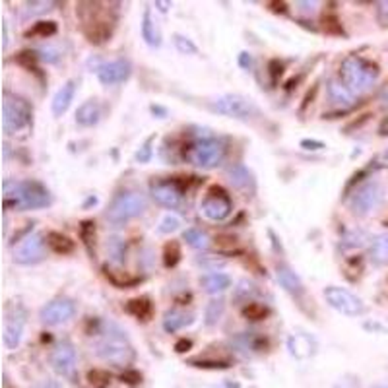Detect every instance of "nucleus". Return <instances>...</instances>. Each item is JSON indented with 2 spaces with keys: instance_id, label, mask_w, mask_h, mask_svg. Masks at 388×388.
Wrapping results in <instances>:
<instances>
[{
  "instance_id": "42",
  "label": "nucleus",
  "mask_w": 388,
  "mask_h": 388,
  "mask_svg": "<svg viewBox=\"0 0 388 388\" xmlns=\"http://www.w3.org/2000/svg\"><path fill=\"white\" fill-rule=\"evenodd\" d=\"M301 148L303 150H311V152H319V150H324L327 144L324 142H320V140H301Z\"/></svg>"
},
{
  "instance_id": "24",
  "label": "nucleus",
  "mask_w": 388,
  "mask_h": 388,
  "mask_svg": "<svg viewBox=\"0 0 388 388\" xmlns=\"http://www.w3.org/2000/svg\"><path fill=\"white\" fill-rule=\"evenodd\" d=\"M328 95L332 99V103L340 107H351L355 103V93L350 92L342 82H338V80H332V82H328Z\"/></svg>"
},
{
  "instance_id": "35",
  "label": "nucleus",
  "mask_w": 388,
  "mask_h": 388,
  "mask_svg": "<svg viewBox=\"0 0 388 388\" xmlns=\"http://www.w3.org/2000/svg\"><path fill=\"white\" fill-rule=\"evenodd\" d=\"M173 45H175V49L181 54H189V57L198 54V47L192 43V39L184 37L181 33H175V35H173Z\"/></svg>"
},
{
  "instance_id": "2",
  "label": "nucleus",
  "mask_w": 388,
  "mask_h": 388,
  "mask_svg": "<svg viewBox=\"0 0 388 388\" xmlns=\"http://www.w3.org/2000/svg\"><path fill=\"white\" fill-rule=\"evenodd\" d=\"M51 204V192L37 181H4L6 210H37Z\"/></svg>"
},
{
  "instance_id": "12",
  "label": "nucleus",
  "mask_w": 388,
  "mask_h": 388,
  "mask_svg": "<svg viewBox=\"0 0 388 388\" xmlns=\"http://www.w3.org/2000/svg\"><path fill=\"white\" fill-rule=\"evenodd\" d=\"M76 314V303L70 297H57L41 309L39 319L47 327H59L69 322Z\"/></svg>"
},
{
  "instance_id": "39",
  "label": "nucleus",
  "mask_w": 388,
  "mask_h": 388,
  "mask_svg": "<svg viewBox=\"0 0 388 388\" xmlns=\"http://www.w3.org/2000/svg\"><path fill=\"white\" fill-rule=\"evenodd\" d=\"M88 379H90V384L95 388H105L109 387V382H111V377H109L105 371H99V369L90 371V373H88Z\"/></svg>"
},
{
  "instance_id": "46",
  "label": "nucleus",
  "mask_w": 388,
  "mask_h": 388,
  "mask_svg": "<svg viewBox=\"0 0 388 388\" xmlns=\"http://www.w3.org/2000/svg\"><path fill=\"white\" fill-rule=\"evenodd\" d=\"M239 64H241L243 69H249V66L252 64L251 53H241V54H239Z\"/></svg>"
},
{
  "instance_id": "14",
  "label": "nucleus",
  "mask_w": 388,
  "mask_h": 388,
  "mask_svg": "<svg viewBox=\"0 0 388 388\" xmlns=\"http://www.w3.org/2000/svg\"><path fill=\"white\" fill-rule=\"evenodd\" d=\"M51 365L57 373L69 379V381H76V351L72 348L70 342H61L54 346L53 353H51Z\"/></svg>"
},
{
  "instance_id": "36",
  "label": "nucleus",
  "mask_w": 388,
  "mask_h": 388,
  "mask_svg": "<svg viewBox=\"0 0 388 388\" xmlns=\"http://www.w3.org/2000/svg\"><path fill=\"white\" fill-rule=\"evenodd\" d=\"M181 228V220L177 218L175 213H165L163 218H161L160 225H158V233L161 235H169V233H173L177 229Z\"/></svg>"
},
{
  "instance_id": "19",
  "label": "nucleus",
  "mask_w": 388,
  "mask_h": 388,
  "mask_svg": "<svg viewBox=\"0 0 388 388\" xmlns=\"http://www.w3.org/2000/svg\"><path fill=\"white\" fill-rule=\"evenodd\" d=\"M276 278H278V282L282 283V288L288 293H291V295L295 297H301L305 293V286L303 282H301V278L291 270L288 264H278L276 266Z\"/></svg>"
},
{
  "instance_id": "27",
  "label": "nucleus",
  "mask_w": 388,
  "mask_h": 388,
  "mask_svg": "<svg viewBox=\"0 0 388 388\" xmlns=\"http://www.w3.org/2000/svg\"><path fill=\"white\" fill-rule=\"evenodd\" d=\"M47 245L57 254H70V252H74V241L70 237L59 233V231L47 233Z\"/></svg>"
},
{
  "instance_id": "48",
  "label": "nucleus",
  "mask_w": 388,
  "mask_h": 388,
  "mask_svg": "<svg viewBox=\"0 0 388 388\" xmlns=\"http://www.w3.org/2000/svg\"><path fill=\"white\" fill-rule=\"evenodd\" d=\"M379 134H381V136H388V117L382 119L381 127H379Z\"/></svg>"
},
{
  "instance_id": "3",
  "label": "nucleus",
  "mask_w": 388,
  "mask_h": 388,
  "mask_svg": "<svg viewBox=\"0 0 388 388\" xmlns=\"http://www.w3.org/2000/svg\"><path fill=\"white\" fill-rule=\"evenodd\" d=\"M340 78H342V84L350 92L359 95V93L369 92L377 84L379 66L359 54H350L340 64Z\"/></svg>"
},
{
  "instance_id": "34",
  "label": "nucleus",
  "mask_w": 388,
  "mask_h": 388,
  "mask_svg": "<svg viewBox=\"0 0 388 388\" xmlns=\"http://www.w3.org/2000/svg\"><path fill=\"white\" fill-rule=\"evenodd\" d=\"M107 251H109V257H111L113 264H122L124 262V243H122V239H119V237L111 239L109 245H107Z\"/></svg>"
},
{
  "instance_id": "10",
  "label": "nucleus",
  "mask_w": 388,
  "mask_h": 388,
  "mask_svg": "<svg viewBox=\"0 0 388 388\" xmlns=\"http://www.w3.org/2000/svg\"><path fill=\"white\" fill-rule=\"evenodd\" d=\"M25 322H28V311L23 309V305H10L4 312V330H2V340L8 350H16L20 346Z\"/></svg>"
},
{
  "instance_id": "9",
  "label": "nucleus",
  "mask_w": 388,
  "mask_h": 388,
  "mask_svg": "<svg viewBox=\"0 0 388 388\" xmlns=\"http://www.w3.org/2000/svg\"><path fill=\"white\" fill-rule=\"evenodd\" d=\"M322 295L327 299V303L334 309V311L342 312L346 317H361L365 312V303L359 299L355 293H351L346 288L340 286H328L322 291Z\"/></svg>"
},
{
  "instance_id": "40",
  "label": "nucleus",
  "mask_w": 388,
  "mask_h": 388,
  "mask_svg": "<svg viewBox=\"0 0 388 388\" xmlns=\"http://www.w3.org/2000/svg\"><path fill=\"white\" fill-rule=\"evenodd\" d=\"M39 59L41 61H45V62H51V64H54V62H59L61 61V51L57 49V47H51V45H47V47H41L39 49Z\"/></svg>"
},
{
  "instance_id": "28",
  "label": "nucleus",
  "mask_w": 388,
  "mask_h": 388,
  "mask_svg": "<svg viewBox=\"0 0 388 388\" xmlns=\"http://www.w3.org/2000/svg\"><path fill=\"white\" fill-rule=\"evenodd\" d=\"M369 257L375 264H387L388 262V233L377 235L369 249Z\"/></svg>"
},
{
  "instance_id": "11",
  "label": "nucleus",
  "mask_w": 388,
  "mask_h": 388,
  "mask_svg": "<svg viewBox=\"0 0 388 388\" xmlns=\"http://www.w3.org/2000/svg\"><path fill=\"white\" fill-rule=\"evenodd\" d=\"M45 237L41 233H31L20 245L14 249L12 260L16 264H23V266H30V264H37L45 259Z\"/></svg>"
},
{
  "instance_id": "43",
  "label": "nucleus",
  "mask_w": 388,
  "mask_h": 388,
  "mask_svg": "<svg viewBox=\"0 0 388 388\" xmlns=\"http://www.w3.org/2000/svg\"><path fill=\"white\" fill-rule=\"evenodd\" d=\"M377 12H379V20L384 25H388V2H379L377 4Z\"/></svg>"
},
{
  "instance_id": "1",
  "label": "nucleus",
  "mask_w": 388,
  "mask_h": 388,
  "mask_svg": "<svg viewBox=\"0 0 388 388\" xmlns=\"http://www.w3.org/2000/svg\"><path fill=\"white\" fill-rule=\"evenodd\" d=\"M93 353L105 363L117 367H129L136 358L132 343L117 324H105V330L99 332V338L93 343Z\"/></svg>"
},
{
  "instance_id": "29",
  "label": "nucleus",
  "mask_w": 388,
  "mask_h": 388,
  "mask_svg": "<svg viewBox=\"0 0 388 388\" xmlns=\"http://www.w3.org/2000/svg\"><path fill=\"white\" fill-rule=\"evenodd\" d=\"M183 239L187 241V245H191L192 249H196V251H206L210 247V237H208V233L198 228L187 229L183 233Z\"/></svg>"
},
{
  "instance_id": "47",
  "label": "nucleus",
  "mask_w": 388,
  "mask_h": 388,
  "mask_svg": "<svg viewBox=\"0 0 388 388\" xmlns=\"http://www.w3.org/2000/svg\"><path fill=\"white\" fill-rule=\"evenodd\" d=\"M297 6H301L305 12H314L317 10V2H297Z\"/></svg>"
},
{
  "instance_id": "22",
  "label": "nucleus",
  "mask_w": 388,
  "mask_h": 388,
  "mask_svg": "<svg viewBox=\"0 0 388 388\" xmlns=\"http://www.w3.org/2000/svg\"><path fill=\"white\" fill-rule=\"evenodd\" d=\"M99 119H101V105H99L98 99H90L78 107L76 124H80V127H84V129L95 127Z\"/></svg>"
},
{
  "instance_id": "38",
  "label": "nucleus",
  "mask_w": 388,
  "mask_h": 388,
  "mask_svg": "<svg viewBox=\"0 0 388 388\" xmlns=\"http://www.w3.org/2000/svg\"><path fill=\"white\" fill-rule=\"evenodd\" d=\"M25 12H28V16H41V14H47L49 10H53V6H57L54 2H47V0H39V2H28L25 4Z\"/></svg>"
},
{
  "instance_id": "26",
  "label": "nucleus",
  "mask_w": 388,
  "mask_h": 388,
  "mask_svg": "<svg viewBox=\"0 0 388 388\" xmlns=\"http://www.w3.org/2000/svg\"><path fill=\"white\" fill-rule=\"evenodd\" d=\"M142 37H144V41L150 47L161 45L160 30H158V25H155V22H153L152 10H150V8H146L144 18H142Z\"/></svg>"
},
{
  "instance_id": "52",
  "label": "nucleus",
  "mask_w": 388,
  "mask_h": 388,
  "mask_svg": "<svg viewBox=\"0 0 388 388\" xmlns=\"http://www.w3.org/2000/svg\"><path fill=\"white\" fill-rule=\"evenodd\" d=\"M382 160L388 161V148H387V150H384V152H382Z\"/></svg>"
},
{
  "instance_id": "8",
  "label": "nucleus",
  "mask_w": 388,
  "mask_h": 388,
  "mask_svg": "<svg viewBox=\"0 0 388 388\" xmlns=\"http://www.w3.org/2000/svg\"><path fill=\"white\" fill-rule=\"evenodd\" d=\"M384 202V187L379 181H369L361 184L350 196V210L355 216H369L379 210Z\"/></svg>"
},
{
  "instance_id": "20",
  "label": "nucleus",
  "mask_w": 388,
  "mask_h": 388,
  "mask_svg": "<svg viewBox=\"0 0 388 388\" xmlns=\"http://www.w3.org/2000/svg\"><path fill=\"white\" fill-rule=\"evenodd\" d=\"M228 179L229 183L233 184V189L241 192H251L254 191V179L249 169L245 167L243 163H235L228 169Z\"/></svg>"
},
{
  "instance_id": "32",
  "label": "nucleus",
  "mask_w": 388,
  "mask_h": 388,
  "mask_svg": "<svg viewBox=\"0 0 388 388\" xmlns=\"http://www.w3.org/2000/svg\"><path fill=\"white\" fill-rule=\"evenodd\" d=\"M57 31H59V28H57V23L54 22H37L31 30L25 31V37L47 39L57 35Z\"/></svg>"
},
{
  "instance_id": "5",
  "label": "nucleus",
  "mask_w": 388,
  "mask_h": 388,
  "mask_svg": "<svg viewBox=\"0 0 388 388\" xmlns=\"http://www.w3.org/2000/svg\"><path fill=\"white\" fill-rule=\"evenodd\" d=\"M146 206H148V202H146L144 194L134 191L121 192V194H117L113 198V202L107 208L105 220L111 225H122V223L142 216Z\"/></svg>"
},
{
  "instance_id": "31",
  "label": "nucleus",
  "mask_w": 388,
  "mask_h": 388,
  "mask_svg": "<svg viewBox=\"0 0 388 388\" xmlns=\"http://www.w3.org/2000/svg\"><path fill=\"white\" fill-rule=\"evenodd\" d=\"M181 245L179 241H169L165 247H163V266L165 268H175L179 262H181Z\"/></svg>"
},
{
  "instance_id": "37",
  "label": "nucleus",
  "mask_w": 388,
  "mask_h": 388,
  "mask_svg": "<svg viewBox=\"0 0 388 388\" xmlns=\"http://www.w3.org/2000/svg\"><path fill=\"white\" fill-rule=\"evenodd\" d=\"M153 140H155V134H152V136H148L144 140V144L140 146V150L136 152V155H134V160L138 161V163H148V161L152 160L153 155Z\"/></svg>"
},
{
  "instance_id": "4",
  "label": "nucleus",
  "mask_w": 388,
  "mask_h": 388,
  "mask_svg": "<svg viewBox=\"0 0 388 388\" xmlns=\"http://www.w3.org/2000/svg\"><path fill=\"white\" fill-rule=\"evenodd\" d=\"M33 121V109L20 95L4 93L2 101V129L6 134H18L31 127Z\"/></svg>"
},
{
  "instance_id": "50",
  "label": "nucleus",
  "mask_w": 388,
  "mask_h": 388,
  "mask_svg": "<svg viewBox=\"0 0 388 388\" xmlns=\"http://www.w3.org/2000/svg\"><path fill=\"white\" fill-rule=\"evenodd\" d=\"M150 109H152V113H153V114L160 113V114H161V119H163V117H165V109H161V107H155V105H152V107H150Z\"/></svg>"
},
{
  "instance_id": "33",
  "label": "nucleus",
  "mask_w": 388,
  "mask_h": 388,
  "mask_svg": "<svg viewBox=\"0 0 388 388\" xmlns=\"http://www.w3.org/2000/svg\"><path fill=\"white\" fill-rule=\"evenodd\" d=\"M268 307L262 303H254V301H249V303L243 307V317L249 320H262L268 317Z\"/></svg>"
},
{
  "instance_id": "51",
  "label": "nucleus",
  "mask_w": 388,
  "mask_h": 388,
  "mask_svg": "<svg viewBox=\"0 0 388 388\" xmlns=\"http://www.w3.org/2000/svg\"><path fill=\"white\" fill-rule=\"evenodd\" d=\"M223 388H239V384H237V382H225V387Z\"/></svg>"
},
{
  "instance_id": "25",
  "label": "nucleus",
  "mask_w": 388,
  "mask_h": 388,
  "mask_svg": "<svg viewBox=\"0 0 388 388\" xmlns=\"http://www.w3.org/2000/svg\"><path fill=\"white\" fill-rule=\"evenodd\" d=\"M124 311L138 320H148L153 314V305L148 297H136L124 305Z\"/></svg>"
},
{
  "instance_id": "44",
  "label": "nucleus",
  "mask_w": 388,
  "mask_h": 388,
  "mask_svg": "<svg viewBox=\"0 0 388 388\" xmlns=\"http://www.w3.org/2000/svg\"><path fill=\"white\" fill-rule=\"evenodd\" d=\"M191 348H192V342L191 340H187V338H181V340L175 343L177 353H184V351H189Z\"/></svg>"
},
{
  "instance_id": "16",
  "label": "nucleus",
  "mask_w": 388,
  "mask_h": 388,
  "mask_svg": "<svg viewBox=\"0 0 388 388\" xmlns=\"http://www.w3.org/2000/svg\"><path fill=\"white\" fill-rule=\"evenodd\" d=\"M152 196L153 200L158 202L163 208H169V210H177L183 204V191L181 187L173 181H158V183L152 184Z\"/></svg>"
},
{
  "instance_id": "23",
  "label": "nucleus",
  "mask_w": 388,
  "mask_h": 388,
  "mask_svg": "<svg viewBox=\"0 0 388 388\" xmlns=\"http://www.w3.org/2000/svg\"><path fill=\"white\" fill-rule=\"evenodd\" d=\"M200 286L206 293L210 295H218V293H223L225 290L231 288V278L223 272H210L200 278Z\"/></svg>"
},
{
  "instance_id": "17",
  "label": "nucleus",
  "mask_w": 388,
  "mask_h": 388,
  "mask_svg": "<svg viewBox=\"0 0 388 388\" xmlns=\"http://www.w3.org/2000/svg\"><path fill=\"white\" fill-rule=\"evenodd\" d=\"M288 350L295 359H309L317 351V342L307 332H297L288 338Z\"/></svg>"
},
{
  "instance_id": "7",
  "label": "nucleus",
  "mask_w": 388,
  "mask_h": 388,
  "mask_svg": "<svg viewBox=\"0 0 388 388\" xmlns=\"http://www.w3.org/2000/svg\"><path fill=\"white\" fill-rule=\"evenodd\" d=\"M210 109L213 113L231 119H252L259 114V107L254 105V101L241 93H223L210 101Z\"/></svg>"
},
{
  "instance_id": "41",
  "label": "nucleus",
  "mask_w": 388,
  "mask_h": 388,
  "mask_svg": "<svg viewBox=\"0 0 388 388\" xmlns=\"http://www.w3.org/2000/svg\"><path fill=\"white\" fill-rule=\"evenodd\" d=\"M254 286H252L251 282H247V280H245V282H241L239 283V288H237V299H241V297H247V303H249V295H252V293H254Z\"/></svg>"
},
{
  "instance_id": "15",
  "label": "nucleus",
  "mask_w": 388,
  "mask_h": 388,
  "mask_svg": "<svg viewBox=\"0 0 388 388\" xmlns=\"http://www.w3.org/2000/svg\"><path fill=\"white\" fill-rule=\"evenodd\" d=\"M95 74H98V80L103 86H117L127 82L132 74V66H130L129 61L124 59H117V61L109 62H98L95 64Z\"/></svg>"
},
{
  "instance_id": "6",
  "label": "nucleus",
  "mask_w": 388,
  "mask_h": 388,
  "mask_svg": "<svg viewBox=\"0 0 388 388\" xmlns=\"http://www.w3.org/2000/svg\"><path fill=\"white\" fill-rule=\"evenodd\" d=\"M184 158L194 167L200 169H213L220 165L223 158H225V146L220 140L213 138H204V140H196L184 150Z\"/></svg>"
},
{
  "instance_id": "21",
  "label": "nucleus",
  "mask_w": 388,
  "mask_h": 388,
  "mask_svg": "<svg viewBox=\"0 0 388 388\" xmlns=\"http://www.w3.org/2000/svg\"><path fill=\"white\" fill-rule=\"evenodd\" d=\"M192 322H194V314L192 312H184L179 311V309H173V311H167L163 314V330L169 332V334H175L179 330H183V328L191 327Z\"/></svg>"
},
{
  "instance_id": "45",
  "label": "nucleus",
  "mask_w": 388,
  "mask_h": 388,
  "mask_svg": "<svg viewBox=\"0 0 388 388\" xmlns=\"http://www.w3.org/2000/svg\"><path fill=\"white\" fill-rule=\"evenodd\" d=\"M338 20L336 18H324V30L328 31V33H338V31L334 30V25H338ZM340 28V25H338Z\"/></svg>"
},
{
  "instance_id": "18",
  "label": "nucleus",
  "mask_w": 388,
  "mask_h": 388,
  "mask_svg": "<svg viewBox=\"0 0 388 388\" xmlns=\"http://www.w3.org/2000/svg\"><path fill=\"white\" fill-rule=\"evenodd\" d=\"M76 80H66V82L57 90L53 101H51V111H53L54 117H62V114L69 111V107L72 105L74 95H76Z\"/></svg>"
},
{
  "instance_id": "49",
  "label": "nucleus",
  "mask_w": 388,
  "mask_h": 388,
  "mask_svg": "<svg viewBox=\"0 0 388 388\" xmlns=\"http://www.w3.org/2000/svg\"><path fill=\"white\" fill-rule=\"evenodd\" d=\"M155 6L160 8L161 12H167L169 8H171V2H155Z\"/></svg>"
},
{
  "instance_id": "30",
  "label": "nucleus",
  "mask_w": 388,
  "mask_h": 388,
  "mask_svg": "<svg viewBox=\"0 0 388 388\" xmlns=\"http://www.w3.org/2000/svg\"><path fill=\"white\" fill-rule=\"evenodd\" d=\"M223 311H225V303L223 299H212L210 303L206 305L204 311V320L208 327H216L220 319L223 317Z\"/></svg>"
},
{
  "instance_id": "13",
  "label": "nucleus",
  "mask_w": 388,
  "mask_h": 388,
  "mask_svg": "<svg viewBox=\"0 0 388 388\" xmlns=\"http://www.w3.org/2000/svg\"><path fill=\"white\" fill-rule=\"evenodd\" d=\"M200 212L204 213V218H208V220L223 221L225 218H229V213L233 212L231 198L221 191V189L213 187L206 194L204 200L200 202Z\"/></svg>"
}]
</instances>
